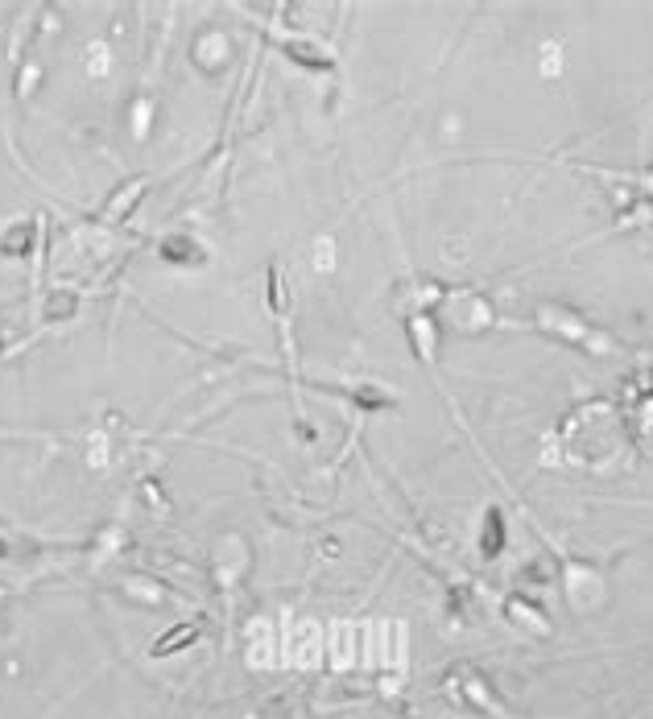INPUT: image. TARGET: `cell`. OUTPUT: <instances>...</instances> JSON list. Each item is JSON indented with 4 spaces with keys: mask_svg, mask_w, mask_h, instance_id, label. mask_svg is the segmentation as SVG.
I'll return each mask as SVG.
<instances>
[{
    "mask_svg": "<svg viewBox=\"0 0 653 719\" xmlns=\"http://www.w3.org/2000/svg\"><path fill=\"white\" fill-rule=\"evenodd\" d=\"M29 240H34V223H17L5 240H0V253H5V257H21Z\"/></svg>",
    "mask_w": 653,
    "mask_h": 719,
    "instance_id": "6da1fadb",
    "label": "cell"
},
{
    "mask_svg": "<svg viewBox=\"0 0 653 719\" xmlns=\"http://www.w3.org/2000/svg\"><path fill=\"white\" fill-rule=\"evenodd\" d=\"M199 633L190 629V625H182V629H174V633H166L162 641H153V653H170V649H178V645H186V641H194Z\"/></svg>",
    "mask_w": 653,
    "mask_h": 719,
    "instance_id": "7a4b0ae2",
    "label": "cell"
},
{
    "mask_svg": "<svg viewBox=\"0 0 653 719\" xmlns=\"http://www.w3.org/2000/svg\"><path fill=\"white\" fill-rule=\"evenodd\" d=\"M290 54H298V62H306V66H326V58L310 46H290Z\"/></svg>",
    "mask_w": 653,
    "mask_h": 719,
    "instance_id": "3957f363",
    "label": "cell"
},
{
    "mask_svg": "<svg viewBox=\"0 0 653 719\" xmlns=\"http://www.w3.org/2000/svg\"><path fill=\"white\" fill-rule=\"evenodd\" d=\"M71 310H75V298H62V294H54V298H50V306H46V318L71 314Z\"/></svg>",
    "mask_w": 653,
    "mask_h": 719,
    "instance_id": "277c9868",
    "label": "cell"
},
{
    "mask_svg": "<svg viewBox=\"0 0 653 719\" xmlns=\"http://www.w3.org/2000/svg\"><path fill=\"white\" fill-rule=\"evenodd\" d=\"M162 253H186V261H190V257H199V249H194V244H186V240H166V244H162Z\"/></svg>",
    "mask_w": 653,
    "mask_h": 719,
    "instance_id": "5b68a950",
    "label": "cell"
},
{
    "mask_svg": "<svg viewBox=\"0 0 653 719\" xmlns=\"http://www.w3.org/2000/svg\"><path fill=\"white\" fill-rule=\"evenodd\" d=\"M356 401H364V405H385V397H376V393H356Z\"/></svg>",
    "mask_w": 653,
    "mask_h": 719,
    "instance_id": "8992f818",
    "label": "cell"
},
{
    "mask_svg": "<svg viewBox=\"0 0 653 719\" xmlns=\"http://www.w3.org/2000/svg\"><path fill=\"white\" fill-rule=\"evenodd\" d=\"M0 554H5V542H0Z\"/></svg>",
    "mask_w": 653,
    "mask_h": 719,
    "instance_id": "52a82bcc",
    "label": "cell"
}]
</instances>
